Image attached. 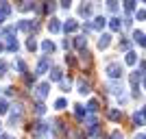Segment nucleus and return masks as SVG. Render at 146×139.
<instances>
[{
    "mask_svg": "<svg viewBox=\"0 0 146 139\" xmlns=\"http://www.w3.org/2000/svg\"><path fill=\"white\" fill-rule=\"evenodd\" d=\"M122 72H124V70H122V65H120V63H109V65H107V74H109V78H111V80L120 78V76H122Z\"/></svg>",
    "mask_w": 146,
    "mask_h": 139,
    "instance_id": "obj_1",
    "label": "nucleus"
},
{
    "mask_svg": "<svg viewBox=\"0 0 146 139\" xmlns=\"http://www.w3.org/2000/svg\"><path fill=\"white\" fill-rule=\"evenodd\" d=\"M9 13H11V5L9 2H0V22H5L9 18Z\"/></svg>",
    "mask_w": 146,
    "mask_h": 139,
    "instance_id": "obj_2",
    "label": "nucleus"
},
{
    "mask_svg": "<svg viewBox=\"0 0 146 139\" xmlns=\"http://www.w3.org/2000/svg\"><path fill=\"white\" fill-rule=\"evenodd\" d=\"M107 89H109L113 96H122V85H120V83H116V80L107 83Z\"/></svg>",
    "mask_w": 146,
    "mask_h": 139,
    "instance_id": "obj_3",
    "label": "nucleus"
},
{
    "mask_svg": "<svg viewBox=\"0 0 146 139\" xmlns=\"http://www.w3.org/2000/svg\"><path fill=\"white\" fill-rule=\"evenodd\" d=\"M18 28H20V30H31V28L35 30L37 24H35V22H31V20H22V22L18 24Z\"/></svg>",
    "mask_w": 146,
    "mask_h": 139,
    "instance_id": "obj_4",
    "label": "nucleus"
},
{
    "mask_svg": "<svg viewBox=\"0 0 146 139\" xmlns=\"http://www.w3.org/2000/svg\"><path fill=\"white\" fill-rule=\"evenodd\" d=\"M48 89H50V83H42L37 87V98H46L48 96Z\"/></svg>",
    "mask_w": 146,
    "mask_h": 139,
    "instance_id": "obj_5",
    "label": "nucleus"
},
{
    "mask_svg": "<svg viewBox=\"0 0 146 139\" xmlns=\"http://www.w3.org/2000/svg\"><path fill=\"white\" fill-rule=\"evenodd\" d=\"M107 117H109V120H113V122H120V120H122V111L109 109V111H107Z\"/></svg>",
    "mask_w": 146,
    "mask_h": 139,
    "instance_id": "obj_6",
    "label": "nucleus"
},
{
    "mask_svg": "<svg viewBox=\"0 0 146 139\" xmlns=\"http://www.w3.org/2000/svg\"><path fill=\"white\" fill-rule=\"evenodd\" d=\"M109 43H111V37L109 35H100V39H98V48L105 50V48H109Z\"/></svg>",
    "mask_w": 146,
    "mask_h": 139,
    "instance_id": "obj_7",
    "label": "nucleus"
},
{
    "mask_svg": "<svg viewBox=\"0 0 146 139\" xmlns=\"http://www.w3.org/2000/svg\"><path fill=\"white\" fill-rule=\"evenodd\" d=\"M48 30H50V33H59V30H61V24H59V20H57V18H52L48 22Z\"/></svg>",
    "mask_w": 146,
    "mask_h": 139,
    "instance_id": "obj_8",
    "label": "nucleus"
},
{
    "mask_svg": "<svg viewBox=\"0 0 146 139\" xmlns=\"http://www.w3.org/2000/svg\"><path fill=\"white\" fill-rule=\"evenodd\" d=\"M48 65H50V59H48V57L42 59V61H39V65H37V74H44L46 70H48Z\"/></svg>",
    "mask_w": 146,
    "mask_h": 139,
    "instance_id": "obj_9",
    "label": "nucleus"
},
{
    "mask_svg": "<svg viewBox=\"0 0 146 139\" xmlns=\"http://www.w3.org/2000/svg\"><path fill=\"white\" fill-rule=\"evenodd\" d=\"M90 91H92V85L85 83V80H79V94L85 96V94H90Z\"/></svg>",
    "mask_w": 146,
    "mask_h": 139,
    "instance_id": "obj_10",
    "label": "nucleus"
},
{
    "mask_svg": "<svg viewBox=\"0 0 146 139\" xmlns=\"http://www.w3.org/2000/svg\"><path fill=\"white\" fill-rule=\"evenodd\" d=\"M63 28H66V33H74V30L79 28V24H76L74 20H68L66 24H63Z\"/></svg>",
    "mask_w": 146,
    "mask_h": 139,
    "instance_id": "obj_11",
    "label": "nucleus"
},
{
    "mask_svg": "<svg viewBox=\"0 0 146 139\" xmlns=\"http://www.w3.org/2000/svg\"><path fill=\"white\" fill-rule=\"evenodd\" d=\"M133 39L140 43V46H146V35H144V33H140V30H135V33H133Z\"/></svg>",
    "mask_w": 146,
    "mask_h": 139,
    "instance_id": "obj_12",
    "label": "nucleus"
},
{
    "mask_svg": "<svg viewBox=\"0 0 146 139\" xmlns=\"http://www.w3.org/2000/svg\"><path fill=\"white\" fill-rule=\"evenodd\" d=\"M74 46L79 50H85V46H87V39L85 37H74Z\"/></svg>",
    "mask_w": 146,
    "mask_h": 139,
    "instance_id": "obj_13",
    "label": "nucleus"
},
{
    "mask_svg": "<svg viewBox=\"0 0 146 139\" xmlns=\"http://www.w3.org/2000/svg\"><path fill=\"white\" fill-rule=\"evenodd\" d=\"M105 24H107V20H105L103 15H98V18L94 20V24H92V28H103Z\"/></svg>",
    "mask_w": 146,
    "mask_h": 139,
    "instance_id": "obj_14",
    "label": "nucleus"
},
{
    "mask_svg": "<svg viewBox=\"0 0 146 139\" xmlns=\"http://www.w3.org/2000/svg\"><path fill=\"white\" fill-rule=\"evenodd\" d=\"M33 133H35V135H44V133H48V126H46V124H35Z\"/></svg>",
    "mask_w": 146,
    "mask_h": 139,
    "instance_id": "obj_15",
    "label": "nucleus"
},
{
    "mask_svg": "<svg viewBox=\"0 0 146 139\" xmlns=\"http://www.w3.org/2000/svg\"><path fill=\"white\" fill-rule=\"evenodd\" d=\"M61 76H63V72H61L59 67H52V72H50V80H61Z\"/></svg>",
    "mask_w": 146,
    "mask_h": 139,
    "instance_id": "obj_16",
    "label": "nucleus"
},
{
    "mask_svg": "<svg viewBox=\"0 0 146 139\" xmlns=\"http://www.w3.org/2000/svg\"><path fill=\"white\" fill-rule=\"evenodd\" d=\"M81 57H83V59H81V63H83V65H90V63H92V55L87 52V50H83V52H81Z\"/></svg>",
    "mask_w": 146,
    "mask_h": 139,
    "instance_id": "obj_17",
    "label": "nucleus"
},
{
    "mask_svg": "<svg viewBox=\"0 0 146 139\" xmlns=\"http://www.w3.org/2000/svg\"><path fill=\"white\" fill-rule=\"evenodd\" d=\"M109 26H111V30H120L122 28V22H120V18H113L109 22Z\"/></svg>",
    "mask_w": 146,
    "mask_h": 139,
    "instance_id": "obj_18",
    "label": "nucleus"
},
{
    "mask_svg": "<svg viewBox=\"0 0 146 139\" xmlns=\"http://www.w3.org/2000/svg\"><path fill=\"white\" fill-rule=\"evenodd\" d=\"M133 122H135V126H142V124H144V115H142V111H140V113H135L133 115Z\"/></svg>",
    "mask_w": 146,
    "mask_h": 139,
    "instance_id": "obj_19",
    "label": "nucleus"
},
{
    "mask_svg": "<svg viewBox=\"0 0 146 139\" xmlns=\"http://www.w3.org/2000/svg\"><path fill=\"white\" fill-rule=\"evenodd\" d=\"M127 63L129 65H135V63H137V55H135V52H127Z\"/></svg>",
    "mask_w": 146,
    "mask_h": 139,
    "instance_id": "obj_20",
    "label": "nucleus"
},
{
    "mask_svg": "<svg viewBox=\"0 0 146 139\" xmlns=\"http://www.w3.org/2000/svg\"><path fill=\"white\" fill-rule=\"evenodd\" d=\"M18 9L20 11H31V9H35V5H33V2H20Z\"/></svg>",
    "mask_w": 146,
    "mask_h": 139,
    "instance_id": "obj_21",
    "label": "nucleus"
},
{
    "mask_svg": "<svg viewBox=\"0 0 146 139\" xmlns=\"http://www.w3.org/2000/svg\"><path fill=\"white\" fill-rule=\"evenodd\" d=\"M42 48H44V52H52V50H55V43H52V42H48V39H46V42L42 43Z\"/></svg>",
    "mask_w": 146,
    "mask_h": 139,
    "instance_id": "obj_22",
    "label": "nucleus"
},
{
    "mask_svg": "<svg viewBox=\"0 0 146 139\" xmlns=\"http://www.w3.org/2000/svg\"><path fill=\"white\" fill-rule=\"evenodd\" d=\"M55 9H57L55 2H44V13H52Z\"/></svg>",
    "mask_w": 146,
    "mask_h": 139,
    "instance_id": "obj_23",
    "label": "nucleus"
},
{
    "mask_svg": "<svg viewBox=\"0 0 146 139\" xmlns=\"http://www.w3.org/2000/svg\"><path fill=\"white\" fill-rule=\"evenodd\" d=\"M74 109H76V117H85V113H87V111L83 109V107H81V104H76V107H74Z\"/></svg>",
    "mask_w": 146,
    "mask_h": 139,
    "instance_id": "obj_24",
    "label": "nucleus"
},
{
    "mask_svg": "<svg viewBox=\"0 0 146 139\" xmlns=\"http://www.w3.org/2000/svg\"><path fill=\"white\" fill-rule=\"evenodd\" d=\"M90 13H92V7L90 5H83V7H81V15H85V18H87Z\"/></svg>",
    "mask_w": 146,
    "mask_h": 139,
    "instance_id": "obj_25",
    "label": "nucleus"
},
{
    "mask_svg": "<svg viewBox=\"0 0 146 139\" xmlns=\"http://www.w3.org/2000/svg\"><path fill=\"white\" fill-rule=\"evenodd\" d=\"M87 111H90V113H96V111H98V102H96V100H92V102H90Z\"/></svg>",
    "mask_w": 146,
    "mask_h": 139,
    "instance_id": "obj_26",
    "label": "nucleus"
},
{
    "mask_svg": "<svg viewBox=\"0 0 146 139\" xmlns=\"http://www.w3.org/2000/svg\"><path fill=\"white\" fill-rule=\"evenodd\" d=\"M66 98H59V100H57V102H55V107H57V109H66Z\"/></svg>",
    "mask_w": 146,
    "mask_h": 139,
    "instance_id": "obj_27",
    "label": "nucleus"
},
{
    "mask_svg": "<svg viewBox=\"0 0 146 139\" xmlns=\"http://www.w3.org/2000/svg\"><path fill=\"white\" fill-rule=\"evenodd\" d=\"M44 111H46V107H44L42 102H37V104H35V113H37V115H42Z\"/></svg>",
    "mask_w": 146,
    "mask_h": 139,
    "instance_id": "obj_28",
    "label": "nucleus"
},
{
    "mask_svg": "<svg viewBox=\"0 0 146 139\" xmlns=\"http://www.w3.org/2000/svg\"><path fill=\"white\" fill-rule=\"evenodd\" d=\"M15 67H18L20 72H26V63L24 61H15Z\"/></svg>",
    "mask_w": 146,
    "mask_h": 139,
    "instance_id": "obj_29",
    "label": "nucleus"
},
{
    "mask_svg": "<svg viewBox=\"0 0 146 139\" xmlns=\"http://www.w3.org/2000/svg\"><path fill=\"white\" fill-rule=\"evenodd\" d=\"M26 48H29V50H35V48H37V43H35V39H33V37L26 42Z\"/></svg>",
    "mask_w": 146,
    "mask_h": 139,
    "instance_id": "obj_30",
    "label": "nucleus"
},
{
    "mask_svg": "<svg viewBox=\"0 0 146 139\" xmlns=\"http://www.w3.org/2000/svg\"><path fill=\"white\" fill-rule=\"evenodd\" d=\"M70 85H72V83H70V78H68V80H61V89H63V91H70Z\"/></svg>",
    "mask_w": 146,
    "mask_h": 139,
    "instance_id": "obj_31",
    "label": "nucleus"
},
{
    "mask_svg": "<svg viewBox=\"0 0 146 139\" xmlns=\"http://www.w3.org/2000/svg\"><path fill=\"white\" fill-rule=\"evenodd\" d=\"M7 109H9L7 100H0V113H7Z\"/></svg>",
    "mask_w": 146,
    "mask_h": 139,
    "instance_id": "obj_32",
    "label": "nucleus"
},
{
    "mask_svg": "<svg viewBox=\"0 0 146 139\" xmlns=\"http://www.w3.org/2000/svg\"><path fill=\"white\" fill-rule=\"evenodd\" d=\"M109 139H124V137H122V133H120V130H113Z\"/></svg>",
    "mask_w": 146,
    "mask_h": 139,
    "instance_id": "obj_33",
    "label": "nucleus"
},
{
    "mask_svg": "<svg viewBox=\"0 0 146 139\" xmlns=\"http://www.w3.org/2000/svg\"><path fill=\"white\" fill-rule=\"evenodd\" d=\"M124 9H127V11H133V9H135V2H131V0L124 2Z\"/></svg>",
    "mask_w": 146,
    "mask_h": 139,
    "instance_id": "obj_34",
    "label": "nucleus"
},
{
    "mask_svg": "<svg viewBox=\"0 0 146 139\" xmlns=\"http://www.w3.org/2000/svg\"><path fill=\"white\" fill-rule=\"evenodd\" d=\"M129 46H131V43H129L127 39H122V42H120V50H129Z\"/></svg>",
    "mask_w": 146,
    "mask_h": 139,
    "instance_id": "obj_35",
    "label": "nucleus"
},
{
    "mask_svg": "<svg viewBox=\"0 0 146 139\" xmlns=\"http://www.w3.org/2000/svg\"><path fill=\"white\" fill-rule=\"evenodd\" d=\"M66 63H68V65H74L76 61H74V57H70V55H68V57H66Z\"/></svg>",
    "mask_w": 146,
    "mask_h": 139,
    "instance_id": "obj_36",
    "label": "nucleus"
},
{
    "mask_svg": "<svg viewBox=\"0 0 146 139\" xmlns=\"http://www.w3.org/2000/svg\"><path fill=\"white\" fill-rule=\"evenodd\" d=\"M137 20H146V11L142 9V11H137Z\"/></svg>",
    "mask_w": 146,
    "mask_h": 139,
    "instance_id": "obj_37",
    "label": "nucleus"
},
{
    "mask_svg": "<svg viewBox=\"0 0 146 139\" xmlns=\"http://www.w3.org/2000/svg\"><path fill=\"white\" fill-rule=\"evenodd\" d=\"M107 5H109L111 11H118V2H107Z\"/></svg>",
    "mask_w": 146,
    "mask_h": 139,
    "instance_id": "obj_38",
    "label": "nucleus"
},
{
    "mask_svg": "<svg viewBox=\"0 0 146 139\" xmlns=\"http://www.w3.org/2000/svg\"><path fill=\"white\" fill-rule=\"evenodd\" d=\"M5 72H7V65H5V63H0V76H5Z\"/></svg>",
    "mask_w": 146,
    "mask_h": 139,
    "instance_id": "obj_39",
    "label": "nucleus"
},
{
    "mask_svg": "<svg viewBox=\"0 0 146 139\" xmlns=\"http://www.w3.org/2000/svg\"><path fill=\"white\" fill-rule=\"evenodd\" d=\"M140 70H142V72H146V63H144V61L140 63Z\"/></svg>",
    "mask_w": 146,
    "mask_h": 139,
    "instance_id": "obj_40",
    "label": "nucleus"
},
{
    "mask_svg": "<svg viewBox=\"0 0 146 139\" xmlns=\"http://www.w3.org/2000/svg\"><path fill=\"white\" fill-rule=\"evenodd\" d=\"M135 139H146V133H144V135H137Z\"/></svg>",
    "mask_w": 146,
    "mask_h": 139,
    "instance_id": "obj_41",
    "label": "nucleus"
},
{
    "mask_svg": "<svg viewBox=\"0 0 146 139\" xmlns=\"http://www.w3.org/2000/svg\"><path fill=\"white\" fill-rule=\"evenodd\" d=\"M0 139H11V137H9V135H2V137H0Z\"/></svg>",
    "mask_w": 146,
    "mask_h": 139,
    "instance_id": "obj_42",
    "label": "nucleus"
},
{
    "mask_svg": "<svg viewBox=\"0 0 146 139\" xmlns=\"http://www.w3.org/2000/svg\"><path fill=\"white\" fill-rule=\"evenodd\" d=\"M142 115H144V120H146V107H144V111H142Z\"/></svg>",
    "mask_w": 146,
    "mask_h": 139,
    "instance_id": "obj_43",
    "label": "nucleus"
},
{
    "mask_svg": "<svg viewBox=\"0 0 146 139\" xmlns=\"http://www.w3.org/2000/svg\"><path fill=\"white\" fill-rule=\"evenodd\" d=\"M144 87H146V76H144Z\"/></svg>",
    "mask_w": 146,
    "mask_h": 139,
    "instance_id": "obj_44",
    "label": "nucleus"
},
{
    "mask_svg": "<svg viewBox=\"0 0 146 139\" xmlns=\"http://www.w3.org/2000/svg\"><path fill=\"white\" fill-rule=\"evenodd\" d=\"M0 50H2V46H0Z\"/></svg>",
    "mask_w": 146,
    "mask_h": 139,
    "instance_id": "obj_45",
    "label": "nucleus"
}]
</instances>
